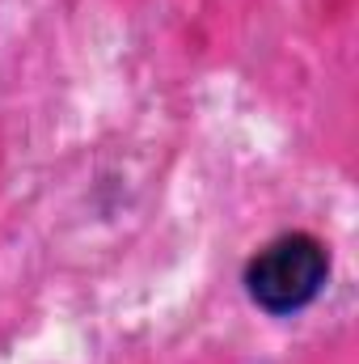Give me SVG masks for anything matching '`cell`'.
<instances>
[{
    "mask_svg": "<svg viewBox=\"0 0 359 364\" xmlns=\"http://www.w3.org/2000/svg\"><path fill=\"white\" fill-rule=\"evenodd\" d=\"M330 279V250L313 233H283L267 242L250 267H245V292L258 309L275 318L309 309Z\"/></svg>",
    "mask_w": 359,
    "mask_h": 364,
    "instance_id": "1",
    "label": "cell"
}]
</instances>
